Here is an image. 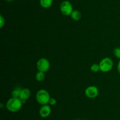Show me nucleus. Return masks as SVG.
Masks as SVG:
<instances>
[{"mask_svg": "<svg viewBox=\"0 0 120 120\" xmlns=\"http://www.w3.org/2000/svg\"><path fill=\"white\" fill-rule=\"evenodd\" d=\"M23 103L19 98H14L8 100L6 104V107L9 111L11 112H16L19 111L22 108Z\"/></svg>", "mask_w": 120, "mask_h": 120, "instance_id": "obj_1", "label": "nucleus"}, {"mask_svg": "<svg viewBox=\"0 0 120 120\" xmlns=\"http://www.w3.org/2000/svg\"><path fill=\"white\" fill-rule=\"evenodd\" d=\"M50 99V96L49 93L45 89H40L36 94V101L42 105L49 104Z\"/></svg>", "mask_w": 120, "mask_h": 120, "instance_id": "obj_2", "label": "nucleus"}, {"mask_svg": "<svg viewBox=\"0 0 120 120\" xmlns=\"http://www.w3.org/2000/svg\"><path fill=\"white\" fill-rule=\"evenodd\" d=\"M100 71L103 72H107L112 69L114 65L113 61L111 58L106 57L102 59L99 63Z\"/></svg>", "mask_w": 120, "mask_h": 120, "instance_id": "obj_3", "label": "nucleus"}, {"mask_svg": "<svg viewBox=\"0 0 120 120\" xmlns=\"http://www.w3.org/2000/svg\"><path fill=\"white\" fill-rule=\"evenodd\" d=\"M60 9L62 14L66 16L71 15V13L73 11L72 4L69 1H63L60 6Z\"/></svg>", "mask_w": 120, "mask_h": 120, "instance_id": "obj_4", "label": "nucleus"}, {"mask_svg": "<svg viewBox=\"0 0 120 120\" xmlns=\"http://www.w3.org/2000/svg\"><path fill=\"white\" fill-rule=\"evenodd\" d=\"M36 67L39 71L46 72L50 69V62L48 61V59L45 58H41L38 61Z\"/></svg>", "mask_w": 120, "mask_h": 120, "instance_id": "obj_5", "label": "nucleus"}, {"mask_svg": "<svg viewBox=\"0 0 120 120\" xmlns=\"http://www.w3.org/2000/svg\"><path fill=\"white\" fill-rule=\"evenodd\" d=\"M84 93H85V95L87 97L93 99L95 98L98 96V94H99V90L97 87L91 85L89 86L86 89Z\"/></svg>", "mask_w": 120, "mask_h": 120, "instance_id": "obj_6", "label": "nucleus"}, {"mask_svg": "<svg viewBox=\"0 0 120 120\" xmlns=\"http://www.w3.org/2000/svg\"><path fill=\"white\" fill-rule=\"evenodd\" d=\"M51 112V107L49 105H43L39 109V115L41 117L46 118L50 115Z\"/></svg>", "mask_w": 120, "mask_h": 120, "instance_id": "obj_7", "label": "nucleus"}, {"mask_svg": "<svg viewBox=\"0 0 120 120\" xmlns=\"http://www.w3.org/2000/svg\"><path fill=\"white\" fill-rule=\"evenodd\" d=\"M30 95H31V92L29 90L28 88H22L21 89V93L19 95V98L21 99L22 101H26L27 100L30 98Z\"/></svg>", "mask_w": 120, "mask_h": 120, "instance_id": "obj_8", "label": "nucleus"}, {"mask_svg": "<svg viewBox=\"0 0 120 120\" xmlns=\"http://www.w3.org/2000/svg\"><path fill=\"white\" fill-rule=\"evenodd\" d=\"M71 18L73 19V20L76 21H79L82 18V14L80 11L77 10H73V11L72 12L71 14Z\"/></svg>", "mask_w": 120, "mask_h": 120, "instance_id": "obj_9", "label": "nucleus"}, {"mask_svg": "<svg viewBox=\"0 0 120 120\" xmlns=\"http://www.w3.org/2000/svg\"><path fill=\"white\" fill-rule=\"evenodd\" d=\"M53 0H40V5L44 8H48L52 6Z\"/></svg>", "mask_w": 120, "mask_h": 120, "instance_id": "obj_10", "label": "nucleus"}, {"mask_svg": "<svg viewBox=\"0 0 120 120\" xmlns=\"http://www.w3.org/2000/svg\"><path fill=\"white\" fill-rule=\"evenodd\" d=\"M45 78V72L41 71H38L36 74V80L39 82H42Z\"/></svg>", "mask_w": 120, "mask_h": 120, "instance_id": "obj_11", "label": "nucleus"}, {"mask_svg": "<svg viewBox=\"0 0 120 120\" xmlns=\"http://www.w3.org/2000/svg\"><path fill=\"white\" fill-rule=\"evenodd\" d=\"M21 88L20 87H16L15 88L14 90L12 91L11 95L14 98H19V97L20 93L21 91Z\"/></svg>", "mask_w": 120, "mask_h": 120, "instance_id": "obj_12", "label": "nucleus"}, {"mask_svg": "<svg viewBox=\"0 0 120 120\" xmlns=\"http://www.w3.org/2000/svg\"><path fill=\"white\" fill-rule=\"evenodd\" d=\"M90 69L93 72H97L99 71H100V65L98 64H93L91 65V67H90Z\"/></svg>", "mask_w": 120, "mask_h": 120, "instance_id": "obj_13", "label": "nucleus"}, {"mask_svg": "<svg viewBox=\"0 0 120 120\" xmlns=\"http://www.w3.org/2000/svg\"><path fill=\"white\" fill-rule=\"evenodd\" d=\"M113 54L114 56L117 58L120 59V47H116L114 48L113 51Z\"/></svg>", "mask_w": 120, "mask_h": 120, "instance_id": "obj_14", "label": "nucleus"}, {"mask_svg": "<svg viewBox=\"0 0 120 120\" xmlns=\"http://www.w3.org/2000/svg\"><path fill=\"white\" fill-rule=\"evenodd\" d=\"M5 18L2 15H0V27L1 28H2L3 26L5 25Z\"/></svg>", "mask_w": 120, "mask_h": 120, "instance_id": "obj_15", "label": "nucleus"}, {"mask_svg": "<svg viewBox=\"0 0 120 120\" xmlns=\"http://www.w3.org/2000/svg\"><path fill=\"white\" fill-rule=\"evenodd\" d=\"M57 103V100H56L54 98H50V101H49V104L50 105H55Z\"/></svg>", "mask_w": 120, "mask_h": 120, "instance_id": "obj_16", "label": "nucleus"}, {"mask_svg": "<svg viewBox=\"0 0 120 120\" xmlns=\"http://www.w3.org/2000/svg\"><path fill=\"white\" fill-rule=\"evenodd\" d=\"M117 70H118V72L120 74V60L118 62V65H117Z\"/></svg>", "mask_w": 120, "mask_h": 120, "instance_id": "obj_17", "label": "nucleus"}, {"mask_svg": "<svg viewBox=\"0 0 120 120\" xmlns=\"http://www.w3.org/2000/svg\"><path fill=\"white\" fill-rule=\"evenodd\" d=\"M2 107H3V105H2V104L1 103V108H2Z\"/></svg>", "mask_w": 120, "mask_h": 120, "instance_id": "obj_18", "label": "nucleus"}, {"mask_svg": "<svg viewBox=\"0 0 120 120\" xmlns=\"http://www.w3.org/2000/svg\"><path fill=\"white\" fill-rule=\"evenodd\" d=\"M7 1H8V2H10V1H12V0H6Z\"/></svg>", "mask_w": 120, "mask_h": 120, "instance_id": "obj_19", "label": "nucleus"}, {"mask_svg": "<svg viewBox=\"0 0 120 120\" xmlns=\"http://www.w3.org/2000/svg\"></svg>", "mask_w": 120, "mask_h": 120, "instance_id": "obj_20", "label": "nucleus"}]
</instances>
